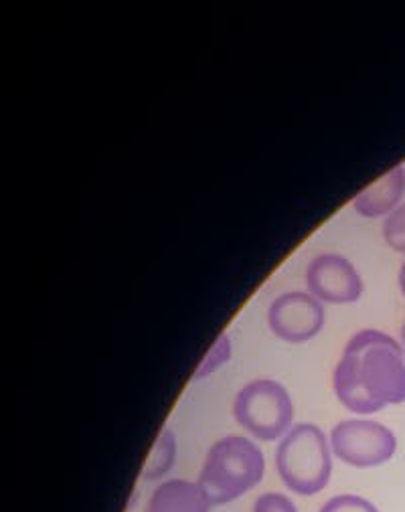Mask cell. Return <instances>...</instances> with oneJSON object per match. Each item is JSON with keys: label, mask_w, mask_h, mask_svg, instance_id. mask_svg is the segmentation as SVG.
Listing matches in <instances>:
<instances>
[{"label": "cell", "mask_w": 405, "mask_h": 512, "mask_svg": "<svg viewBox=\"0 0 405 512\" xmlns=\"http://www.w3.org/2000/svg\"><path fill=\"white\" fill-rule=\"evenodd\" d=\"M333 389L339 403L357 415L405 403V353L399 340L373 328L355 332L333 371Z\"/></svg>", "instance_id": "obj_1"}, {"label": "cell", "mask_w": 405, "mask_h": 512, "mask_svg": "<svg viewBox=\"0 0 405 512\" xmlns=\"http://www.w3.org/2000/svg\"><path fill=\"white\" fill-rule=\"evenodd\" d=\"M266 472L262 448L246 436H225L217 440L203 462L197 484L213 506L229 504L254 490Z\"/></svg>", "instance_id": "obj_2"}, {"label": "cell", "mask_w": 405, "mask_h": 512, "mask_svg": "<svg viewBox=\"0 0 405 512\" xmlns=\"http://www.w3.org/2000/svg\"><path fill=\"white\" fill-rule=\"evenodd\" d=\"M333 448L318 425L294 423L276 450V472L298 496H314L331 482Z\"/></svg>", "instance_id": "obj_3"}, {"label": "cell", "mask_w": 405, "mask_h": 512, "mask_svg": "<svg viewBox=\"0 0 405 512\" xmlns=\"http://www.w3.org/2000/svg\"><path fill=\"white\" fill-rule=\"evenodd\" d=\"M233 417L239 428L260 442L282 440L294 428V403L288 389L274 379H256L243 385L233 399Z\"/></svg>", "instance_id": "obj_4"}, {"label": "cell", "mask_w": 405, "mask_h": 512, "mask_svg": "<svg viewBox=\"0 0 405 512\" xmlns=\"http://www.w3.org/2000/svg\"><path fill=\"white\" fill-rule=\"evenodd\" d=\"M333 456L351 468H379L397 452V438L387 425L375 419L353 417L331 430Z\"/></svg>", "instance_id": "obj_5"}, {"label": "cell", "mask_w": 405, "mask_h": 512, "mask_svg": "<svg viewBox=\"0 0 405 512\" xmlns=\"http://www.w3.org/2000/svg\"><path fill=\"white\" fill-rule=\"evenodd\" d=\"M306 288L322 304H353L363 294V278L357 268L339 253H320L310 260Z\"/></svg>", "instance_id": "obj_6"}, {"label": "cell", "mask_w": 405, "mask_h": 512, "mask_svg": "<svg viewBox=\"0 0 405 512\" xmlns=\"http://www.w3.org/2000/svg\"><path fill=\"white\" fill-rule=\"evenodd\" d=\"M322 302L308 292H286L268 308L270 330L284 343L300 345L312 340L324 326Z\"/></svg>", "instance_id": "obj_7"}, {"label": "cell", "mask_w": 405, "mask_h": 512, "mask_svg": "<svg viewBox=\"0 0 405 512\" xmlns=\"http://www.w3.org/2000/svg\"><path fill=\"white\" fill-rule=\"evenodd\" d=\"M405 195V166L395 164L383 177L371 183L353 199V209L367 219L387 217L393 213Z\"/></svg>", "instance_id": "obj_8"}, {"label": "cell", "mask_w": 405, "mask_h": 512, "mask_svg": "<svg viewBox=\"0 0 405 512\" xmlns=\"http://www.w3.org/2000/svg\"><path fill=\"white\" fill-rule=\"evenodd\" d=\"M211 506L197 482L173 478L154 488L144 512H211Z\"/></svg>", "instance_id": "obj_9"}, {"label": "cell", "mask_w": 405, "mask_h": 512, "mask_svg": "<svg viewBox=\"0 0 405 512\" xmlns=\"http://www.w3.org/2000/svg\"><path fill=\"white\" fill-rule=\"evenodd\" d=\"M177 460V436L171 428H162L150 456L144 462L142 468V480L146 482H154V480H162L165 478Z\"/></svg>", "instance_id": "obj_10"}, {"label": "cell", "mask_w": 405, "mask_h": 512, "mask_svg": "<svg viewBox=\"0 0 405 512\" xmlns=\"http://www.w3.org/2000/svg\"><path fill=\"white\" fill-rule=\"evenodd\" d=\"M229 359H231V338H229V334H221L213 343V347L207 351L201 365L197 367L193 381H201V379L217 373Z\"/></svg>", "instance_id": "obj_11"}, {"label": "cell", "mask_w": 405, "mask_h": 512, "mask_svg": "<svg viewBox=\"0 0 405 512\" xmlns=\"http://www.w3.org/2000/svg\"><path fill=\"white\" fill-rule=\"evenodd\" d=\"M383 239L393 251L405 253V203H401L393 213L385 217Z\"/></svg>", "instance_id": "obj_12"}, {"label": "cell", "mask_w": 405, "mask_h": 512, "mask_svg": "<svg viewBox=\"0 0 405 512\" xmlns=\"http://www.w3.org/2000/svg\"><path fill=\"white\" fill-rule=\"evenodd\" d=\"M318 512H379V508L357 494H339L324 502Z\"/></svg>", "instance_id": "obj_13"}, {"label": "cell", "mask_w": 405, "mask_h": 512, "mask_svg": "<svg viewBox=\"0 0 405 512\" xmlns=\"http://www.w3.org/2000/svg\"><path fill=\"white\" fill-rule=\"evenodd\" d=\"M252 512H298V506L282 492H264L254 500Z\"/></svg>", "instance_id": "obj_14"}, {"label": "cell", "mask_w": 405, "mask_h": 512, "mask_svg": "<svg viewBox=\"0 0 405 512\" xmlns=\"http://www.w3.org/2000/svg\"><path fill=\"white\" fill-rule=\"evenodd\" d=\"M399 288H401V294L405 296V262L401 264V270H399Z\"/></svg>", "instance_id": "obj_15"}, {"label": "cell", "mask_w": 405, "mask_h": 512, "mask_svg": "<svg viewBox=\"0 0 405 512\" xmlns=\"http://www.w3.org/2000/svg\"><path fill=\"white\" fill-rule=\"evenodd\" d=\"M399 343H401V347H403V353H405V322L401 324V340H399Z\"/></svg>", "instance_id": "obj_16"}]
</instances>
